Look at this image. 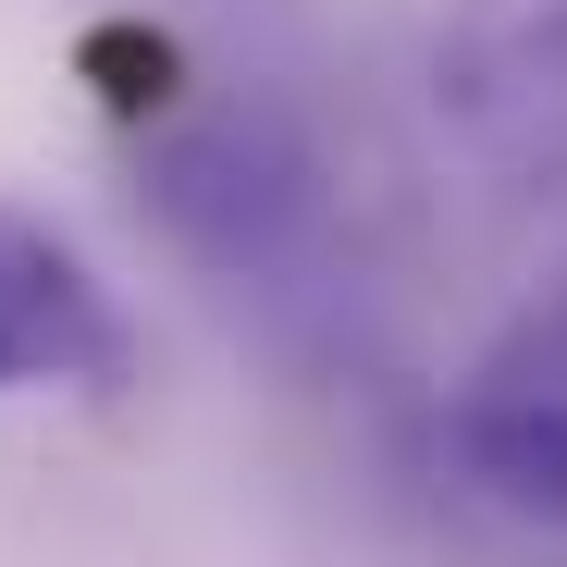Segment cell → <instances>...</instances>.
I'll list each match as a JSON object with an SVG mask.
<instances>
[{
  "mask_svg": "<svg viewBox=\"0 0 567 567\" xmlns=\"http://www.w3.org/2000/svg\"><path fill=\"white\" fill-rule=\"evenodd\" d=\"M444 456L482 506H506L530 530H567V284L530 297L468 358V383L444 408Z\"/></svg>",
  "mask_w": 567,
  "mask_h": 567,
  "instance_id": "6da1fadb",
  "label": "cell"
},
{
  "mask_svg": "<svg viewBox=\"0 0 567 567\" xmlns=\"http://www.w3.org/2000/svg\"><path fill=\"white\" fill-rule=\"evenodd\" d=\"M432 112L468 161H567V0H444Z\"/></svg>",
  "mask_w": 567,
  "mask_h": 567,
  "instance_id": "7a4b0ae2",
  "label": "cell"
},
{
  "mask_svg": "<svg viewBox=\"0 0 567 567\" xmlns=\"http://www.w3.org/2000/svg\"><path fill=\"white\" fill-rule=\"evenodd\" d=\"M136 370V333L112 309V284L86 271L74 235L38 210H0V395H100Z\"/></svg>",
  "mask_w": 567,
  "mask_h": 567,
  "instance_id": "3957f363",
  "label": "cell"
}]
</instances>
